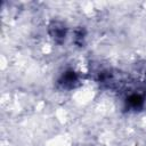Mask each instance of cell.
I'll list each match as a JSON object with an SVG mask.
<instances>
[{
  "instance_id": "cell-1",
  "label": "cell",
  "mask_w": 146,
  "mask_h": 146,
  "mask_svg": "<svg viewBox=\"0 0 146 146\" xmlns=\"http://www.w3.org/2000/svg\"><path fill=\"white\" fill-rule=\"evenodd\" d=\"M48 32H49V35L51 36V39H52L55 42H57V43H63V42L65 41L67 30H66L65 25H64L62 22L54 21V22H51V23L49 24Z\"/></svg>"
},
{
  "instance_id": "cell-2",
  "label": "cell",
  "mask_w": 146,
  "mask_h": 146,
  "mask_svg": "<svg viewBox=\"0 0 146 146\" xmlns=\"http://www.w3.org/2000/svg\"><path fill=\"white\" fill-rule=\"evenodd\" d=\"M59 86L62 88H65V89H73L75 88L79 82H80V79H79V75L73 72V71H67L65 72L60 79H59Z\"/></svg>"
},
{
  "instance_id": "cell-3",
  "label": "cell",
  "mask_w": 146,
  "mask_h": 146,
  "mask_svg": "<svg viewBox=\"0 0 146 146\" xmlns=\"http://www.w3.org/2000/svg\"><path fill=\"white\" fill-rule=\"evenodd\" d=\"M125 104L130 110H139L144 105V95L140 92H131L128 95Z\"/></svg>"
},
{
  "instance_id": "cell-4",
  "label": "cell",
  "mask_w": 146,
  "mask_h": 146,
  "mask_svg": "<svg viewBox=\"0 0 146 146\" xmlns=\"http://www.w3.org/2000/svg\"><path fill=\"white\" fill-rule=\"evenodd\" d=\"M83 39H84V32H83V30H76L75 31V36H74V41H75V43H78V44H82V42H83Z\"/></svg>"
}]
</instances>
